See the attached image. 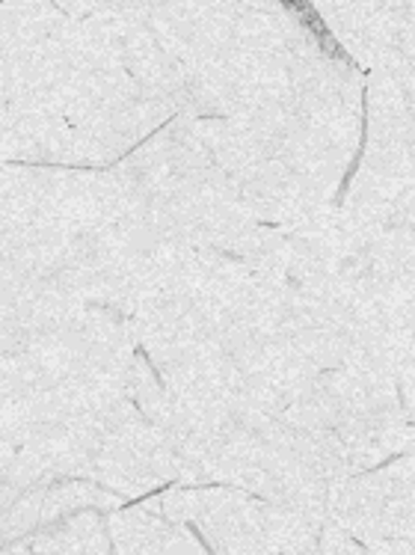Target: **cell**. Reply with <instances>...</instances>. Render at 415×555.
I'll return each mask as SVG.
<instances>
[{
    "label": "cell",
    "mask_w": 415,
    "mask_h": 555,
    "mask_svg": "<svg viewBox=\"0 0 415 555\" xmlns=\"http://www.w3.org/2000/svg\"><path fill=\"white\" fill-rule=\"evenodd\" d=\"M280 3L285 7V10L291 12L297 22L303 24L309 34L314 36V42H317V48L324 51L326 57L341 60L345 66H356V60L350 57L348 48L338 42L336 36H333V30H329L324 18H321V12L314 10L312 0H280Z\"/></svg>",
    "instance_id": "6da1fadb"
}]
</instances>
